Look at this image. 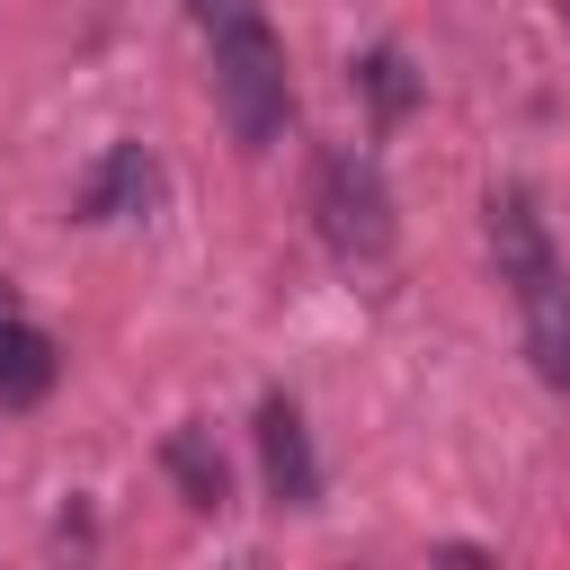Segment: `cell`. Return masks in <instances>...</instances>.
I'll use <instances>...</instances> for the list:
<instances>
[{"mask_svg":"<svg viewBox=\"0 0 570 570\" xmlns=\"http://www.w3.org/2000/svg\"><path fill=\"white\" fill-rule=\"evenodd\" d=\"M205 36H214V107H223L232 142H240V151H267V142L285 134V116H294L285 45H276L267 9H232V18H214Z\"/></svg>","mask_w":570,"mask_h":570,"instance_id":"6da1fadb","label":"cell"},{"mask_svg":"<svg viewBox=\"0 0 570 570\" xmlns=\"http://www.w3.org/2000/svg\"><path fill=\"white\" fill-rule=\"evenodd\" d=\"M312 223L338 258H383L392 249V187L365 151H321L312 169Z\"/></svg>","mask_w":570,"mask_h":570,"instance_id":"7a4b0ae2","label":"cell"},{"mask_svg":"<svg viewBox=\"0 0 570 570\" xmlns=\"http://www.w3.org/2000/svg\"><path fill=\"white\" fill-rule=\"evenodd\" d=\"M490 258H499V285L517 303H543V294L570 285L561 276V249H552V232H543V214H534L525 187H499L490 196Z\"/></svg>","mask_w":570,"mask_h":570,"instance_id":"3957f363","label":"cell"},{"mask_svg":"<svg viewBox=\"0 0 570 570\" xmlns=\"http://www.w3.org/2000/svg\"><path fill=\"white\" fill-rule=\"evenodd\" d=\"M258 463H267L276 508H321V454H312V428H303L294 392L258 401Z\"/></svg>","mask_w":570,"mask_h":570,"instance_id":"277c9868","label":"cell"},{"mask_svg":"<svg viewBox=\"0 0 570 570\" xmlns=\"http://www.w3.org/2000/svg\"><path fill=\"white\" fill-rule=\"evenodd\" d=\"M151 205H160V160L142 142H107V160L80 187V223H125V214H151Z\"/></svg>","mask_w":570,"mask_h":570,"instance_id":"5b68a950","label":"cell"},{"mask_svg":"<svg viewBox=\"0 0 570 570\" xmlns=\"http://www.w3.org/2000/svg\"><path fill=\"white\" fill-rule=\"evenodd\" d=\"M53 374H62V347H53L36 321L0 312V410H36V401L53 392Z\"/></svg>","mask_w":570,"mask_h":570,"instance_id":"8992f818","label":"cell"},{"mask_svg":"<svg viewBox=\"0 0 570 570\" xmlns=\"http://www.w3.org/2000/svg\"><path fill=\"white\" fill-rule=\"evenodd\" d=\"M160 463H169V481H178V499H187L196 517H223V508H232V463H223L214 428H178V436L160 445Z\"/></svg>","mask_w":570,"mask_h":570,"instance_id":"52a82bcc","label":"cell"},{"mask_svg":"<svg viewBox=\"0 0 570 570\" xmlns=\"http://www.w3.org/2000/svg\"><path fill=\"white\" fill-rule=\"evenodd\" d=\"M356 89H365V107H374L383 125H401V116L419 107V71H410L401 45H374V53L356 62Z\"/></svg>","mask_w":570,"mask_h":570,"instance_id":"ba28073f","label":"cell"},{"mask_svg":"<svg viewBox=\"0 0 570 570\" xmlns=\"http://www.w3.org/2000/svg\"><path fill=\"white\" fill-rule=\"evenodd\" d=\"M525 347H534V374L552 392H570V285L543 294V303H525Z\"/></svg>","mask_w":570,"mask_h":570,"instance_id":"9c48e42d","label":"cell"},{"mask_svg":"<svg viewBox=\"0 0 570 570\" xmlns=\"http://www.w3.org/2000/svg\"><path fill=\"white\" fill-rule=\"evenodd\" d=\"M232 9H258V0H187V18H196V27H214V18H232Z\"/></svg>","mask_w":570,"mask_h":570,"instance_id":"30bf717a","label":"cell"},{"mask_svg":"<svg viewBox=\"0 0 570 570\" xmlns=\"http://www.w3.org/2000/svg\"><path fill=\"white\" fill-rule=\"evenodd\" d=\"M0 312H9V276H0Z\"/></svg>","mask_w":570,"mask_h":570,"instance_id":"8fae6325","label":"cell"}]
</instances>
